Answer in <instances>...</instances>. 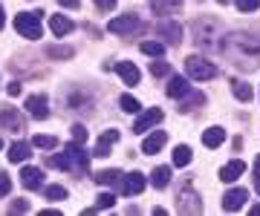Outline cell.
Instances as JSON below:
<instances>
[{"instance_id":"33","label":"cell","mask_w":260,"mask_h":216,"mask_svg":"<svg viewBox=\"0 0 260 216\" xmlns=\"http://www.w3.org/2000/svg\"><path fill=\"white\" fill-rule=\"evenodd\" d=\"M150 72H153V75H168V72H171V66H168V64H162V61H159V58H156V61H153V64H150Z\"/></svg>"},{"instance_id":"5","label":"cell","mask_w":260,"mask_h":216,"mask_svg":"<svg viewBox=\"0 0 260 216\" xmlns=\"http://www.w3.org/2000/svg\"><path fill=\"white\" fill-rule=\"evenodd\" d=\"M159 121H162V110H159V107H150V110H145V113L136 118V124H133V133H148L150 127H156Z\"/></svg>"},{"instance_id":"17","label":"cell","mask_w":260,"mask_h":216,"mask_svg":"<svg viewBox=\"0 0 260 216\" xmlns=\"http://www.w3.org/2000/svg\"><path fill=\"white\" fill-rule=\"evenodd\" d=\"M188 93H191V87H188V78L174 75L171 81H168V95H171V98H182V95H188Z\"/></svg>"},{"instance_id":"11","label":"cell","mask_w":260,"mask_h":216,"mask_svg":"<svg viewBox=\"0 0 260 216\" xmlns=\"http://www.w3.org/2000/svg\"><path fill=\"white\" fill-rule=\"evenodd\" d=\"M20 185L26 190H41L44 188V173L38 167H23L20 170Z\"/></svg>"},{"instance_id":"31","label":"cell","mask_w":260,"mask_h":216,"mask_svg":"<svg viewBox=\"0 0 260 216\" xmlns=\"http://www.w3.org/2000/svg\"><path fill=\"white\" fill-rule=\"evenodd\" d=\"M116 205V196H113V193H102V196L95 199V207H99V210H104V207H113Z\"/></svg>"},{"instance_id":"40","label":"cell","mask_w":260,"mask_h":216,"mask_svg":"<svg viewBox=\"0 0 260 216\" xmlns=\"http://www.w3.org/2000/svg\"><path fill=\"white\" fill-rule=\"evenodd\" d=\"M64 9H78V0H58Z\"/></svg>"},{"instance_id":"45","label":"cell","mask_w":260,"mask_h":216,"mask_svg":"<svg viewBox=\"0 0 260 216\" xmlns=\"http://www.w3.org/2000/svg\"><path fill=\"white\" fill-rule=\"evenodd\" d=\"M0 147H3V141H0Z\"/></svg>"},{"instance_id":"2","label":"cell","mask_w":260,"mask_h":216,"mask_svg":"<svg viewBox=\"0 0 260 216\" xmlns=\"http://www.w3.org/2000/svg\"><path fill=\"white\" fill-rule=\"evenodd\" d=\"M15 29L20 32V38L38 40L41 38V15L38 12H20L15 18Z\"/></svg>"},{"instance_id":"3","label":"cell","mask_w":260,"mask_h":216,"mask_svg":"<svg viewBox=\"0 0 260 216\" xmlns=\"http://www.w3.org/2000/svg\"><path fill=\"white\" fill-rule=\"evenodd\" d=\"M185 72H188V78H194V81H208V78L217 75V66H214L211 61L200 58V55H191L185 61Z\"/></svg>"},{"instance_id":"32","label":"cell","mask_w":260,"mask_h":216,"mask_svg":"<svg viewBox=\"0 0 260 216\" xmlns=\"http://www.w3.org/2000/svg\"><path fill=\"white\" fill-rule=\"evenodd\" d=\"M73 141L75 144H84V141H87V127H84V124H75L73 127Z\"/></svg>"},{"instance_id":"20","label":"cell","mask_w":260,"mask_h":216,"mask_svg":"<svg viewBox=\"0 0 260 216\" xmlns=\"http://www.w3.org/2000/svg\"><path fill=\"white\" fill-rule=\"evenodd\" d=\"M243 173H246V164H243V161H229V164L220 170V179H223L225 185H229V182H237Z\"/></svg>"},{"instance_id":"26","label":"cell","mask_w":260,"mask_h":216,"mask_svg":"<svg viewBox=\"0 0 260 216\" xmlns=\"http://www.w3.org/2000/svg\"><path fill=\"white\" fill-rule=\"evenodd\" d=\"M32 144H35V147H44V150H55L58 139H55V136H44V133H41V136H35V139H32Z\"/></svg>"},{"instance_id":"28","label":"cell","mask_w":260,"mask_h":216,"mask_svg":"<svg viewBox=\"0 0 260 216\" xmlns=\"http://www.w3.org/2000/svg\"><path fill=\"white\" fill-rule=\"evenodd\" d=\"M119 104H121V110H124V113H139V110H142V104L136 101L133 95H121Z\"/></svg>"},{"instance_id":"10","label":"cell","mask_w":260,"mask_h":216,"mask_svg":"<svg viewBox=\"0 0 260 216\" xmlns=\"http://www.w3.org/2000/svg\"><path fill=\"white\" fill-rule=\"evenodd\" d=\"M246 199H249V193L243 188H234V190H229L223 196V210H229V213H234V210H240L243 205H246Z\"/></svg>"},{"instance_id":"35","label":"cell","mask_w":260,"mask_h":216,"mask_svg":"<svg viewBox=\"0 0 260 216\" xmlns=\"http://www.w3.org/2000/svg\"><path fill=\"white\" fill-rule=\"evenodd\" d=\"M237 9L240 12H254V9H260V0H237Z\"/></svg>"},{"instance_id":"25","label":"cell","mask_w":260,"mask_h":216,"mask_svg":"<svg viewBox=\"0 0 260 216\" xmlns=\"http://www.w3.org/2000/svg\"><path fill=\"white\" fill-rule=\"evenodd\" d=\"M150 6L156 12H177L182 6V0H150Z\"/></svg>"},{"instance_id":"15","label":"cell","mask_w":260,"mask_h":216,"mask_svg":"<svg viewBox=\"0 0 260 216\" xmlns=\"http://www.w3.org/2000/svg\"><path fill=\"white\" fill-rule=\"evenodd\" d=\"M49 29H52V35H58V38H67L73 32V20L67 18V15H52L49 18Z\"/></svg>"},{"instance_id":"39","label":"cell","mask_w":260,"mask_h":216,"mask_svg":"<svg viewBox=\"0 0 260 216\" xmlns=\"http://www.w3.org/2000/svg\"><path fill=\"white\" fill-rule=\"evenodd\" d=\"M6 93H9L12 98H15V95H20V84H18V81H12V84L6 87Z\"/></svg>"},{"instance_id":"16","label":"cell","mask_w":260,"mask_h":216,"mask_svg":"<svg viewBox=\"0 0 260 216\" xmlns=\"http://www.w3.org/2000/svg\"><path fill=\"white\" fill-rule=\"evenodd\" d=\"M159 35H165L168 44L177 47L179 40H182V26H179V23H171V20H162V23H159Z\"/></svg>"},{"instance_id":"42","label":"cell","mask_w":260,"mask_h":216,"mask_svg":"<svg viewBox=\"0 0 260 216\" xmlns=\"http://www.w3.org/2000/svg\"><path fill=\"white\" fill-rule=\"evenodd\" d=\"M254 188H257V193H260V173H257V179H254Z\"/></svg>"},{"instance_id":"34","label":"cell","mask_w":260,"mask_h":216,"mask_svg":"<svg viewBox=\"0 0 260 216\" xmlns=\"http://www.w3.org/2000/svg\"><path fill=\"white\" fill-rule=\"evenodd\" d=\"M203 101H205V98H203V95H200V93H197V95H191V98H188V101L182 104V107H179V113H182V110H185V113H188V110H194L197 104H203Z\"/></svg>"},{"instance_id":"23","label":"cell","mask_w":260,"mask_h":216,"mask_svg":"<svg viewBox=\"0 0 260 216\" xmlns=\"http://www.w3.org/2000/svg\"><path fill=\"white\" fill-rule=\"evenodd\" d=\"M174 164L177 167H188L191 164V147L188 144H179L177 150H174Z\"/></svg>"},{"instance_id":"14","label":"cell","mask_w":260,"mask_h":216,"mask_svg":"<svg viewBox=\"0 0 260 216\" xmlns=\"http://www.w3.org/2000/svg\"><path fill=\"white\" fill-rule=\"evenodd\" d=\"M119 141V130H107L102 133V139H99V144H95L93 156H99V159H104V156H110V147Z\"/></svg>"},{"instance_id":"1","label":"cell","mask_w":260,"mask_h":216,"mask_svg":"<svg viewBox=\"0 0 260 216\" xmlns=\"http://www.w3.org/2000/svg\"><path fill=\"white\" fill-rule=\"evenodd\" d=\"M49 164H55V167L61 170H73V173H87V167H90V153H84L81 144H67L64 153H58V156H52V161Z\"/></svg>"},{"instance_id":"36","label":"cell","mask_w":260,"mask_h":216,"mask_svg":"<svg viewBox=\"0 0 260 216\" xmlns=\"http://www.w3.org/2000/svg\"><path fill=\"white\" fill-rule=\"evenodd\" d=\"M9 190H12V182H9V176H6V173H0V196H6Z\"/></svg>"},{"instance_id":"43","label":"cell","mask_w":260,"mask_h":216,"mask_svg":"<svg viewBox=\"0 0 260 216\" xmlns=\"http://www.w3.org/2000/svg\"><path fill=\"white\" fill-rule=\"evenodd\" d=\"M3 20H6V18H3V9H0V29H3Z\"/></svg>"},{"instance_id":"22","label":"cell","mask_w":260,"mask_h":216,"mask_svg":"<svg viewBox=\"0 0 260 216\" xmlns=\"http://www.w3.org/2000/svg\"><path fill=\"white\" fill-rule=\"evenodd\" d=\"M150 182H153V188H168L171 185V167H156L150 173Z\"/></svg>"},{"instance_id":"27","label":"cell","mask_w":260,"mask_h":216,"mask_svg":"<svg viewBox=\"0 0 260 216\" xmlns=\"http://www.w3.org/2000/svg\"><path fill=\"white\" fill-rule=\"evenodd\" d=\"M119 179H121L119 170H102V173H95V182L99 185H116Z\"/></svg>"},{"instance_id":"21","label":"cell","mask_w":260,"mask_h":216,"mask_svg":"<svg viewBox=\"0 0 260 216\" xmlns=\"http://www.w3.org/2000/svg\"><path fill=\"white\" fill-rule=\"evenodd\" d=\"M232 93L237 101H251V84H246V81H232Z\"/></svg>"},{"instance_id":"18","label":"cell","mask_w":260,"mask_h":216,"mask_svg":"<svg viewBox=\"0 0 260 216\" xmlns=\"http://www.w3.org/2000/svg\"><path fill=\"white\" fill-rule=\"evenodd\" d=\"M223 141H225V130H223V127H208V130L203 133V144H205V147H211V150H217Z\"/></svg>"},{"instance_id":"44","label":"cell","mask_w":260,"mask_h":216,"mask_svg":"<svg viewBox=\"0 0 260 216\" xmlns=\"http://www.w3.org/2000/svg\"><path fill=\"white\" fill-rule=\"evenodd\" d=\"M220 3H229V0H220Z\"/></svg>"},{"instance_id":"4","label":"cell","mask_w":260,"mask_h":216,"mask_svg":"<svg viewBox=\"0 0 260 216\" xmlns=\"http://www.w3.org/2000/svg\"><path fill=\"white\" fill-rule=\"evenodd\" d=\"M142 23L136 15H119V18H113L110 23H107V29H110L113 35H130V32H136Z\"/></svg>"},{"instance_id":"9","label":"cell","mask_w":260,"mask_h":216,"mask_svg":"<svg viewBox=\"0 0 260 216\" xmlns=\"http://www.w3.org/2000/svg\"><path fill=\"white\" fill-rule=\"evenodd\" d=\"M145 185H148V182H145V176H142L139 170H136V173H127L124 182H121V193H124V196H136V193L145 190Z\"/></svg>"},{"instance_id":"12","label":"cell","mask_w":260,"mask_h":216,"mask_svg":"<svg viewBox=\"0 0 260 216\" xmlns=\"http://www.w3.org/2000/svg\"><path fill=\"white\" fill-rule=\"evenodd\" d=\"M165 141H168L165 130H153L148 139H145V144H142V153H145V156H153V153H159L165 147Z\"/></svg>"},{"instance_id":"24","label":"cell","mask_w":260,"mask_h":216,"mask_svg":"<svg viewBox=\"0 0 260 216\" xmlns=\"http://www.w3.org/2000/svg\"><path fill=\"white\" fill-rule=\"evenodd\" d=\"M142 52L150 55V58H162L165 55V44H162V40H145V44H142Z\"/></svg>"},{"instance_id":"41","label":"cell","mask_w":260,"mask_h":216,"mask_svg":"<svg viewBox=\"0 0 260 216\" xmlns=\"http://www.w3.org/2000/svg\"><path fill=\"white\" fill-rule=\"evenodd\" d=\"M260 173V156H257V161H254V176Z\"/></svg>"},{"instance_id":"37","label":"cell","mask_w":260,"mask_h":216,"mask_svg":"<svg viewBox=\"0 0 260 216\" xmlns=\"http://www.w3.org/2000/svg\"><path fill=\"white\" fill-rule=\"evenodd\" d=\"M29 202H12V213H26Z\"/></svg>"},{"instance_id":"38","label":"cell","mask_w":260,"mask_h":216,"mask_svg":"<svg viewBox=\"0 0 260 216\" xmlns=\"http://www.w3.org/2000/svg\"><path fill=\"white\" fill-rule=\"evenodd\" d=\"M95 6L104 12H110V9H116V0H95Z\"/></svg>"},{"instance_id":"7","label":"cell","mask_w":260,"mask_h":216,"mask_svg":"<svg viewBox=\"0 0 260 216\" xmlns=\"http://www.w3.org/2000/svg\"><path fill=\"white\" fill-rule=\"evenodd\" d=\"M116 72H119V78H121V81H124L127 87H136V84L142 81L139 66L130 64V61H119V64H116Z\"/></svg>"},{"instance_id":"19","label":"cell","mask_w":260,"mask_h":216,"mask_svg":"<svg viewBox=\"0 0 260 216\" xmlns=\"http://www.w3.org/2000/svg\"><path fill=\"white\" fill-rule=\"evenodd\" d=\"M32 156V147H29L26 141H15L9 147V161L12 164H20V161H26Z\"/></svg>"},{"instance_id":"13","label":"cell","mask_w":260,"mask_h":216,"mask_svg":"<svg viewBox=\"0 0 260 216\" xmlns=\"http://www.w3.org/2000/svg\"><path fill=\"white\" fill-rule=\"evenodd\" d=\"M26 110L32 118H47L49 107H47V95H29L26 98Z\"/></svg>"},{"instance_id":"30","label":"cell","mask_w":260,"mask_h":216,"mask_svg":"<svg viewBox=\"0 0 260 216\" xmlns=\"http://www.w3.org/2000/svg\"><path fill=\"white\" fill-rule=\"evenodd\" d=\"M47 55L49 58H73V49L70 47H49Z\"/></svg>"},{"instance_id":"6","label":"cell","mask_w":260,"mask_h":216,"mask_svg":"<svg viewBox=\"0 0 260 216\" xmlns=\"http://www.w3.org/2000/svg\"><path fill=\"white\" fill-rule=\"evenodd\" d=\"M177 207L182 210V213H200V210H203L200 199H197V193H194L191 188L179 190V196H177Z\"/></svg>"},{"instance_id":"8","label":"cell","mask_w":260,"mask_h":216,"mask_svg":"<svg viewBox=\"0 0 260 216\" xmlns=\"http://www.w3.org/2000/svg\"><path fill=\"white\" fill-rule=\"evenodd\" d=\"M0 124H3L6 130H12V133H20L23 127H26V121H23V115H20L18 110H12V107H6V110H0Z\"/></svg>"},{"instance_id":"29","label":"cell","mask_w":260,"mask_h":216,"mask_svg":"<svg viewBox=\"0 0 260 216\" xmlns=\"http://www.w3.org/2000/svg\"><path fill=\"white\" fill-rule=\"evenodd\" d=\"M47 199H52V202L67 199V188H61V185H49V188H47Z\"/></svg>"}]
</instances>
